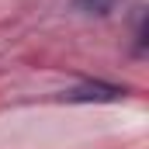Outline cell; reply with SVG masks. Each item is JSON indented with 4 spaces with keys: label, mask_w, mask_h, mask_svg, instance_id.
Wrapping results in <instances>:
<instances>
[{
    "label": "cell",
    "mask_w": 149,
    "mask_h": 149,
    "mask_svg": "<svg viewBox=\"0 0 149 149\" xmlns=\"http://www.w3.org/2000/svg\"><path fill=\"white\" fill-rule=\"evenodd\" d=\"M121 97H125V87L101 83V80L80 83V87H73V90L63 94V101H70V104H111V101H121Z\"/></svg>",
    "instance_id": "1"
},
{
    "label": "cell",
    "mask_w": 149,
    "mask_h": 149,
    "mask_svg": "<svg viewBox=\"0 0 149 149\" xmlns=\"http://www.w3.org/2000/svg\"><path fill=\"white\" fill-rule=\"evenodd\" d=\"M118 0H76V10L83 14H111Z\"/></svg>",
    "instance_id": "2"
}]
</instances>
